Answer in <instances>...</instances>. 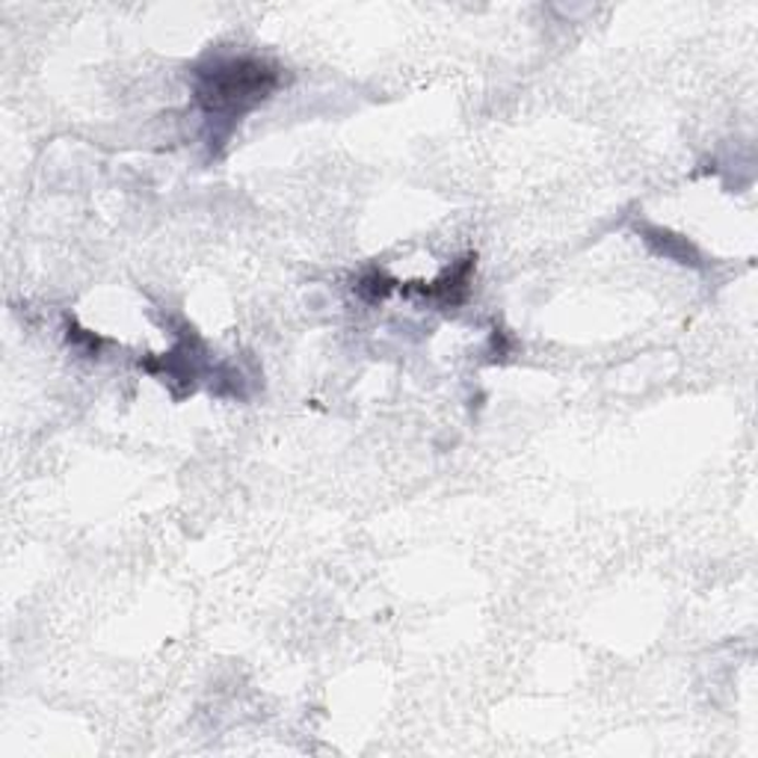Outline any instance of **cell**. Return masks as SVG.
Segmentation results:
<instances>
[{
	"label": "cell",
	"mask_w": 758,
	"mask_h": 758,
	"mask_svg": "<svg viewBox=\"0 0 758 758\" xmlns=\"http://www.w3.org/2000/svg\"><path fill=\"white\" fill-rule=\"evenodd\" d=\"M472 273H474V256H465L453 267H448L436 282L421 285L418 294L424 299H430L433 306L439 308H457L465 303L469 291H472Z\"/></svg>",
	"instance_id": "7a4b0ae2"
},
{
	"label": "cell",
	"mask_w": 758,
	"mask_h": 758,
	"mask_svg": "<svg viewBox=\"0 0 758 758\" xmlns=\"http://www.w3.org/2000/svg\"><path fill=\"white\" fill-rule=\"evenodd\" d=\"M282 86V69L256 54H211L193 69V95L208 122V145L216 152L244 116Z\"/></svg>",
	"instance_id": "6da1fadb"
},
{
	"label": "cell",
	"mask_w": 758,
	"mask_h": 758,
	"mask_svg": "<svg viewBox=\"0 0 758 758\" xmlns=\"http://www.w3.org/2000/svg\"><path fill=\"white\" fill-rule=\"evenodd\" d=\"M391 287H394V282H391L382 270H368V273L359 276V282H356V294H359L365 303H382V299L391 294Z\"/></svg>",
	"instance_id": "277c9868"
},
{
	"label": "cell",
	"mask_w": 758,
	"mask_h": 758,
	"mask_svg": "<svg viewBox=\"0 0 758 758\" xmlns=\"http://www.w3.org/2000/svg\"><path fill=\"white\" fill-rule=\"evenodd\" d=\"M640 235H643V240L649 244V247L655 249L658 256L673 258V261H678V264H690V267L699 264L697 249L690 247L685 237H678L673 235V232H666V228H655V226H643L640 228Z\"/></svg>",
	"instance_id": "3957f363"
}]
</instances>
